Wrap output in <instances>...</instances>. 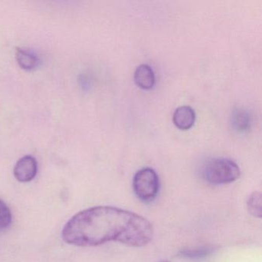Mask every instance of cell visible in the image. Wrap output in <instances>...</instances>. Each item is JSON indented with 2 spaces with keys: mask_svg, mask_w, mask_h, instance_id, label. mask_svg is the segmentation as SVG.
Instances as JSON below:
<instances>
[{
  "mask_svg": "<svg viewBox=\"0 0 262 262\" xmlns=\"http://www.w3.org/2000/svg\"><path fill=\"white\" fill-rule=\"evenodd\" d=\"M212 253V249L209 248H195V249H187L181 251L179 255L189 260H199L205 258Z\"/></svg>",
  "mask_w": 262,
  "mask_h": 262,
  "instance_id": "30bf717a",
  "label": "cell"
},
{
  "mask_svg": "<svg viewBox=\"0 0 262 262\" xmlns=\"http://www.w3.org/2000/svg\"><path fill=\"white\" fill-rule=\"evenodd\" d=\"M16 59L19 67L28 71L37 68L40 62L39 58L33 51L27 49H18Z\"/></svg>",
  "mask_w": 262,
  "mask_h": 262,
  "instance_id": "ba28073f",
  "label": "cell"
},
{
  "mask_svg": "<svg viewBox=\"0 0 262 262\" xmlns=\"http://www.w3.org/2000/svg\"><path fill=\"white\" fill-rule=\"evenodd\" d=\"M134 80L139 88L145 90H151L156 83L154 71L147 64H142L135 71Z\"/></svg>",
  "mask_w": 262,
  "mask_h": 262,
  "instance_id": "52a82bcc",
  "label": "cell"
},
{
  "mask_svg": "<svg viewBox=\"0 0 262 262\" xmlns=\"http://www.w3.org/2000/svg\"><path fill=\"white\" fill-rule=\"evenodd\" d=\"M159 262H170V261H169V260H161V261H159Z\"/></svg>",
  "mask_w": 262,
  "mask_h": 262,
  "instance_id": "7c38bea8",
  "label": "cell"
},
{
  "mask_svg": "<svg viewBox=\"0 0 262 262\" xmlns=\"http://www.w3.org/2000/svg\"><path fill=\"white\" fill-rule=\"evenodd\" d=\"M151 222L132 211L112 206H96L75 214L64 226L62 238L70 245L93 247L110 242L145 246L152 239Z\"/></svg>",
  "mask_w": 262,
  "mask_h": 262,
  "instance_id": "6da1fadb",
  "label": "cell"
},
{
  "mask_svg": "<svg viewBox=\"0 0 262 262\" xmlns=\"http://www.w3.org/2000/svg\"><path fill=\"white\" fill-rule=\"evenodd\" d=\"M196 115L194 110L188 105H182L176 108L173 114V123L179 129H190L195 122Z\"/></svg>",
  "mask_w": 262,
  "mask_h": 262,
  "instance_id": "5b68a950",
  "label": "cell"
},
{
  "mask_svg": "<svg viewBox=\"0 0 262 262\" xmlns=\"http://www.w3.org/2000/svg\"><path fill=\"white\" fill-rule=\"evenodd\" d=\"M230 124L232 129L237 133H248L252 125L251 113L244 108H236L231 113Z\"/></svg>",
  "mask_w": 262,
  "mask_h": 262,
  "instance_id": "8992f818",
  "label": "cell"
},
{
  "mask_svg": "<svg viewBox=\"0 0 262 262\" xmlns=\"http://www.w3.org/2000/svg\"><path fill=\"white\" fill-rule=\"evenodd\" d=\"M247 207L250 214L258 219L261 217L262 196L260 191H254L249 196Z\"/></svg>",
  "mask_w": 262,
  "mask_h": 262,
  "instance_id": "9c48e42d",
  "label": "cell"
},
{
  "mask_svg": "<svg viewBox=\"0 0 262 262\" xmlns=\"http://www.w3.org/2000/svg\"><path fill=\"white\" fill-rule=\"evenodd\" d=\"M12 213L7 204L0 199V231L10 228L12 223Z\"/></svg>",
  "mask_w": 262,
  "mask_h": 262,
  "instance_id": "8fae6325",
  "label": "cell"
},
{
  "mask_svg": "<svg viewBox=\"0 0 262 262\" xmlns=\"http://www.w3.org/2000/svg\"><path fill=\"white\" fill-rule=\"evenodd\" d=\"M38 165L36 159L31 156L21 158L15 165L13 174L20 182H29L33 180L37 174Z\"/></svg>",
  "mask_w": 262,
  "mask_h": 262,
  "instance_id": "277c9868",
  "label": "cell"
},
{
  "mask_svg": "<svg viewBox=\"0 0 262 262\" xmlns=\"http://www.w3.org/2000/svg\"><path fill=\"white\" fill-rule=\"evenodd\" d=\"M133 186L135 194L139 200L150 203L159 194L160 188L159 176L152 168H142L135 174Z\"/></svg>",
  "mask_w": 262,
  "mask_h": 262,
  "instance_id": "3957f363",
  "label": "cell"
},
{
  "mask_svg": "<svg viewBox=\"0 0 262 262\" xmlns=\"http://www.w3.org/2000/svg\"><path fill=\"white\" fill-rule=\"evenodd\" d=\"M202 174L208 183L222 185L237 180L240 177L241 170L238 165L231 159L214 158L204 164Z\"/></svg>",
  "mask_w": 262,
  "mask_h": 262,
  "instance_id": "7a4b0ae2",
  "label": "cell"
}]
</instances>
